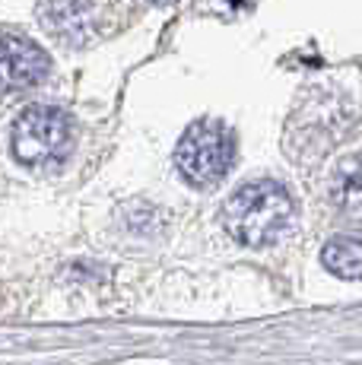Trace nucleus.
<instances>
[{"instance_id":"f257e3e1","label":"nucleus","mask_w":362,"mask_h":365,"mask_svg":"<svg viewBox=\"0 0 362 365\" xmlns=\"http://www.w3.org/2000/svg\"><path fill=\"white\" fill-rule=\"evenodd\" d=\"M292 216H296V207H292L286 187L270 178H261L242 185L226 200L222 226L235 242L248 245V248H264L286 232Z\"/></svg>"},{"instance_id":"f03ea898","label":"nucleus","mask_w":362,"mask_h":365,"mask_svg":"<svg viewBox=\"0 0 362 365\" xmlns=\"http://www.w3.org/2000/svg\"><path fill=\"white\" fill-rule=\"evenodd\" d=\"M73 130L61 108L32 105L13 124V156L26 168H51L71 156Z\"/></svg>"},{"instance_id":"7ed1b4c3","label":"nucleus","mask_w":362,"mask_h":365,"mask_svg":"<svg viewBox=\"0 0 362 365\" xmlns=\"http://www.w3.org/2000/svg\"><path fill=\"white\" fill-rule=\"evenodd\" d=\"M175 165L197 187L217 185L232 165V133L219 121H200L185 130L175 150Z\"/></svg>"},{"instance_id":"20e7f679","label":"nucleus","mask_w":362,"mask_h":365,"mask_svg":"<svg viewBox=\"0 0 362 365\" xmlns=\"http://www.w3.org/2000/svg\"><path fill=\"white\" fill-rule=\"evenodd\" d=\"M48 73V54L23 35L0 38V93L29 89Z\"/></svg>"},{"instance_id":"39448f33","label":"nucleus","mask_w":362,"mask_h":365,"mask_svg":"<svg viewBox=\"0 0 362 365\" xmlns=\"http://www.w3.org/2000/svg\"><path fill=\"white\" fill-rule=\"evenodd\" d=\"M41 23L64 41H83L93 26L89 0H41Z\"/></svg>"},{"instance_id":"423d86ee","label":"nucleus","mask_w":362,"mask_h":365,"mask_svg":"<svg viewBox=\"0 0 362 365\" xmlns=\"http://www.w3.org/2000/svg\"><path fill=\"white\" fill-rule=\"evenodd\" d=\"M331 197L343 213L362 216V150L340 159L331 178Z\"/></svg>"},{"instance_id":"0eeeda50","label":"nucleus","mask_w":362,"mask_h":365,"mask_svg":"<svg viewBox=\"0 0 362 365\" xmlns=\"http://www.w3.org/2000/svg\"><path fill=\"white\" fill-rule=\"evenodd\" d=\"M321 264L340 279H362V242L353 235H337L324 245Z\"/></svg>"},{"instance_id":"6e6552de","label":"nucleus","mask_w":362,"mask_h":365,"mask_svg":"<svg viewBox=\"0 0 362 365\" xmlns=\"http://www.w3.org/2000/svg\"><path fill=\"white\" fill-rule=\"evenodd\" d=\"M150 4H169V0H150Z\"/></svg>"}]
</instances>
